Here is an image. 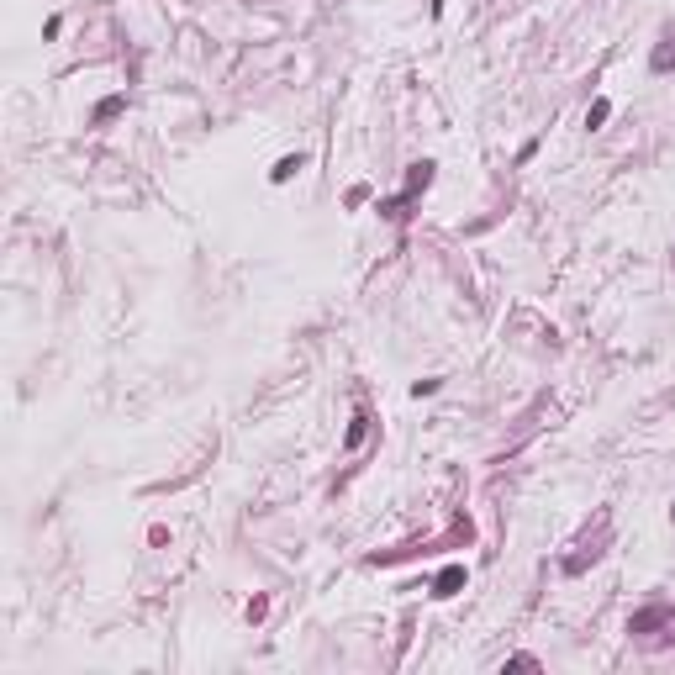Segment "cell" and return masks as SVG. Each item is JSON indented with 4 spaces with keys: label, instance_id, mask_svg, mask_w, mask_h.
<instances>
[{
    "label": "cell",
    "instance_id": "6da1fadb",
    "mask_svg": "<svg viewBox=\"0 0 675 675\" xmlns=\"http://www.w3.org/2000/svg\"><path fill=\"white\" fill-rule=\"evenodd\" d=\"M459 586H464V570H459V565H449L438 581H433V596H454Z\"/></svg>",
    "mask_w": 675,
    "mask_h": 675
},
{
    "label": "cell",
    "instance_id": "7a4b0ae2",
    "mask_svg": "<svg viewBox=\"0 0 675 675\" xmlns=\"http://www.w3.org/2000/svg\"><path fill=\"white\" fill-rule=\"evenodd\" d=\"M296 169H301V154H296V158H280V164H274V179H290Z\"/></svg>",
    "mask_w": 675,
    "mask_h": 675
},
{
    "label": "cell",
    "instance_id": "3957f363",
    "mask_svg": "<svg viewBox=\"0 0 675 675\" xmlns=\"http://www.w3.org/2000/svg\"><path fill=\"white\" fill-rule=\"evenodd\" d=\"M364 422H369V417H364V412H359V417H354V427H348V449H354V443H359V438H364Z\"/></svg>",
    "mask_w": 675,
    "mask_h": 675
},
{
    "label": "cell",
    "instance_id": "277c9868",
    "mask_svg": "<svg viewBox=\"0 0 675 675\" xmlns=\"http://www.w3.org/2000/svg\"><path fill=\"white\" fill-rule=\"evenodd\" d=\"M607 111H612V106H607V101H596V106H591V117H586V121H591V127H602V121H607Z\"/></svg>",
    "mask_w": 675,
    "mask_h": 675
}]
</instances>
